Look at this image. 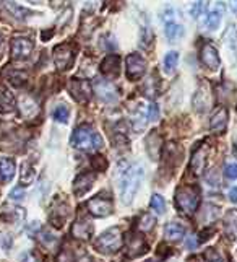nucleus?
<instances>
[{"label": "nucleus", "mask_w": 237, "mask_h": 262, "mask_svg": "<svg viewBox=\"0 0 237 262\" xmlns=\"http://www.w3.org/2000/svg\"><path fill=\"white\" fill-rule=\"evenodd\" d=\"M145 176V168L143 164H131V166L124 173V176L120 179V200L122 204H131L134 199L137 196V192L140 189V184H142Z\"/></svg>", "instance_id": "obj_1"}, {"label": "nucleus", "mask_w": 237, "mask_h": 262, "mask_svg": "<svg viewBox=\"0 0 237 262\" xmlns=\"http://www.w3.org/2000/svg\"><path fill=\"white\" fill-rule=\"evenodd\" d=\"M72 144L78 150L96 152L102 147V138L91 126H80L72 135Z\"/></svg>", "instance_id": "obj_2"}, {"label": "nucleus", "mask_w": 237, "mask_h": 262, "mask_svg": "<svg viewBox=\"0 0 237 262\" xmlns=\"http://www.w3.org/2000/svg\"><path fill=\"white\" fill-rule=\"evenodd\" d=\"M200 204V190L195 186H182L175 192V205L186 215H194Z\"/></svg>", "instance_id": "obj_3"}, {"label": "nucleus", "mask_w": 237, "mask_h": 262, "mask_svg": "<svg viewBox=\"0 0 237 262\" xmlns=\"http://www.w3.org/2000/svg\"><path fill=\"white\" fill-rule=\"evenodd\" d=\"M94 248L102 254H114L122 248V233L119 228H109L94 240Z\"/></svg>", "instance_id": "obj_4"}, {"label": "nucleus", "mask_w": 237, "mask_h": 262, "mask_svg": "<svg viewBox=\"0 0 237 262\" xmlns=\"http://www.w3.org/2000/svg\"><path fill=\"white\" fill-rule=\"evenodd\" d=\"M213 104V90H212V85L208 82H201L198 85V88L195 91V96H194V108L195 111L198 112H205L212 108Z\"/></svg>", "instance_id": "obj_5"}, {"label": "nucleus", "mask_w": 237, "mask_h": 262, "mask_svg": "<svg viewBox=\"0 0 237 262\" xmlns=\"http://www.w3.org/2000/svg\"><path fill=\"white\" fill-rule=\"evenodd\" d=\"M68 91L70 94L73 96V100L78 101V103H88L93 94V85L88 82V80H78V78H72V80L68 82Z\"/></svg>", "instance_id": "obj_6"}, {"label": "nucleus", "mask_w": 237, "mask_h": 262, "mask_svg": "<svg viewBox=\"0 0 237 262\" xmlns=\"http://www.w3.org/2000/svg\"><path fill=\"white\" fill-rule=\"evenodd\" d=\"M54 62H56V67L59 70H67V68L72 67L73 64V59H75V51L70 44H62V46H57L54 49Z\"/></svg>", "instance_id": "obj_7"}, {"label": "nucleus", "mask_w": 237, "mask_h": 262, "mask_svg": "<svg viewBox=\"0 0 237 262\" xmlns=\"http://www.w3.org/2000/svg\"><path fill=\"white\" fill-rule=\"evenodd\" d=\"M127 77L130 80H140L146 72V62L140 54H130L127 57Z\"/></svg>", "instance_id": "obj_8"}, {"label": "nucleus", "mask_w": 237, "mask_h": 262, "mask_svg": "<svg viewBox=\"0 0 237 262\" xmlns=\"http://www.w3.org/2000/svg\"><path fill=\"white\" fill-rule=\"evenodd\" d=\"M88 210L93 217H98V218H102V217H109L112 213V202L111 199H106L102 196H98V197H93L90 202H88Z\"/></svg>", "instance_id": "obj_9"}, {"label": "nucleus", "mask_w": 237, "mask_h": 262, "mask_svg": "<svg viewBox=\"0 0 237 262\" xmlns=\"http://www.w3.org/2000/svg\"><path fill=\"white\" fill-rule=\"evenodd\" d=\"M33 41L28 38H15L12 41V56L16 60H23V59H28L33 52Z\"/></svg>", "instance_id": "obj_10"}, {"label": "nucleus", "mask_w": 237, "mask_h": 262, "mask_svg": "<svg viewBox=\"0 0 237 262\" xmlns=\"http://www.w3.org/2000/svg\"><path fill=\"white\" fill-rule=\"evenodd\" d=\"M200 60L201 64L205 67L212 68V70H218L219 68V64H221V60H219V54L218 51L213 44H205L200 51Z\"/></svg>", "instance_id": "obj_11"}, {"label": "nucleus", "mask_w": 237, "mask_h": 262, "mask_svg": "<svg viewBox=\"0 0 237 262\" xmlns=\"http://www.w3.org/2000/svg\"><path fill=\"white\" fill-rule=\"evenodd\" d=\"M94 181H96V174L94 173H82L80 176H76V179L73 182L75 196L83 197L85 194H88V192L91 190Z\"/></svg>", "instance_id": "obj_12"}, {"label": "nucleus", "mask_w": 237, "mask_h": 262, "mask_svg": "<svg viewBox=\"0 0 237 262\" xmlns=\"http://www.w3.org/2000/svg\"><path fill=\"white\" fill-rule=\"evenodd\" d=\"M93 91L98 94V98H101L102 101H114L117 98V91L116 88L111 85V82L108 80H96L94 85H93Z\"/></svg>", "instance_id": "obj_13"}, {"label": "nucleus", "mask_w": 237, "mask_h": 262, "mask_svg": "<svg viewBox=\"0 0 237 262\" xmlns=\"http://www.w3.org/2000/svg\"><path fill=\"white\" fill-rule=\"evenodd\" d=\"M0 218L7 223H16L24 218V210L15 205H2L0 207Z\"/></svg>", "instance_id": "obj_14"}, {"label": "nucleus", "mask_w": 237, "mask_h": 262, "mask_svg": "<svg viewBox=\"0 0 237 262\" xmlns=\"http://www.w3.org/2000/svg\"><path fill=\"white\" fill-rule=\"evenodd\" d=\"M127 248H128L127 254L130 257H138V256L145 254V252L148 251V244H146L143 236H140V234H131L130 240H128V246Z\"/></svg>", "instance_id": "obj_15"}, {"label": "nucleus", "mask_w": 237, "mask_h": 262, "mask_svg": "<svg viewBox=\"0 0 237 262\" xmlns=\"http://www.w3.org/2000/svg\"><path fill=\"white\" fill-rule=\"evenodd\" d=\"M206 153H208V147L206 145H201L198 147L194 156L190 160V168L195 174H201L205 170V164H206Z\"/></svg>", "instance_id": "obj_16"}, {"label": "nucleus", "mask_w": 237, "mask_h": 262, "mask_svg": "<svg viewBox=\"0 0 237 262\" xmlns=\"http://www.w3.org/2000/svg\"><path fill=\"white\" fill-rule=\"evenodd\" d=\"M227 126V109L226 108H218L212 119H209V129L216 134H221L223 130H226Z\"/></svg>", "instance_id": "obj_17"}, {"label": "nucleus", "mask_w": 237, "mask_h": 262, "mask_svg": "<svg viewBox=\"0 0 237 262\" xmlns=\"http://www.w3.org/2000/svg\"><path fill=\"white\" fill-rule=\"evenodd\" d=\"M119 67H120V57L116 54H111L101 62V72L108 78H116L119 75Z\"/></svg>", "instance_id": "obj_18"}, {"label": "nucleus", "mask_w": 237, "mask_h": 262, "mask_svg": "<svg viewBox=\"0 0 237 262\" xmlns=\"http://www.w3.org/2000/svg\"><path fill=\"white\" fill-rule=\"evenodd\" d=\"M224 234L227 240H237V210H229L224 215Z\"/></svg>", "instance_id": "obj_19"}, {"label": "nucleus", "mask_w": 237, "mask_h": 262, "mask_svg": "<svg viewBox=\"0 0 237 262\" xmlns=\"http://www.w3.org/2000/svg\"><path fill=\"white\" fill-rule=\"evenodd\" d=\"M186 234V226L180 225L179 222H169L164 226V236L169 241H179Z\"/></svg>", "instance_id": "obj_20"}, {"label": "nucleus", "mask_w": 237, "mask_h": 262, "mask_svg": "<svg viewBox=\"0 0 237 262\" xmlns=\"http://www.w3.org/2000/svg\"><path fill=\"white\" fill-rule=\"evenodd\" d=\"M160 150H161V137L156 132H151L146 137V153L151 160L160 158Z\"/></svg>", "instance_id": "obj_21"}, {"label": "nucleus", "mask_w": 237, "mask_h": 262, "mask_svg": "<svg viewBox=\"0 0 237 262\" xmlns=\"http://www.w3.org/2000/svg\"><path fill=\"white\" fill-rule=\"evenodd\" d=\"M91 233H93V226L86 220H76V223H73L72 226V234L78 240H90Z\"/></svg>", "instance_id": "obj_22"}, {"label": "nucleus", "mask_w": 237, "mask_h": 262, "mask_svg": "<svg viewBox=\"0 0 237 262\" xmlns=\"http://www.w3.org/2000/svg\"><path fill=\"white\" fill-rule=\"evenodd\" d=\"M18 109L24 117H31L38 112V103L31 96H21L18 100Z\"/></svg>", "instance_id": "obj_23"}, {"label": "nucleus", "mask_w": 237, "mask_h": 262, "mask_svg": "<svg viewBox=\"0 0 237 262\" xmlns=\"http://www.w3.org/2000/svg\"><path fill=\"white\" fill-rule=\"evenodd\" d=\"M15 176V163L10 158H0V181L10 182Z\"/></svg>", "instance_id": "obj_24"}, {"label": "nucleus", "mask_w": 237, "mask_h": 262, "mask_svg": "<svg viewBox=\"0 0 237 262\" xmlns=\"http://www.w3.org/2000/svg\"><path fill=\"white\" fill-rule=\"evenodd\" d=\"M4 8L10 15H13L15 18H18V20H24L26 16L31 15L30 10H26V8L20 7L18 4H15V2H12V0H5V2H4Z\"/></svg>", "instance_id": "obj_25"}, {"label": "nucleus", "mask_w": 237, "mask_h": 262, "mask_svg": "<svg viewBox=\"0 0 237 262\" xmlns=\"http://www.w3.org/2000/svg\"><path fill=\"white\" fill-rule=\"evenodd\" d=\"M68 215H70V210H68V207L67 205H59L54 212H52V215H50V222H52V225H57V226H62L64 225V222L68 218Z\"/></svg>", "instance_id": "obj_26"}, {"label": "nucleus", "mask_w": 237, "mask_h": 262, "mask_svg": "<svg viewBox=\"0 0 237 262\" xmlns=\"http://www.w3.org/2000/svg\"><path fill=\"white\" fill-rule=\"evenodd\" d=\"M219 215H221V212H219V207H216L213 204H206L203 210H201V222L212 223V222L216 220Z\"/></svg>", "instance_id": "obj_27"}, {"label": "nucleus", "mask_w": 237, "mask_h": 262, "mask_svg": "<svg viewBox=\"0 0 237 262\" xmlns=\"http://www.w3.org/2000/svg\"><path fill=\"white\" fill-rule=\"evenodd\" d=\"M183 34V28L180 25L174 23V21H169L166 23V38H168L169 41H175L179 39L180 36Z\"/></svg>", "instance_id": "obj_28"}, {"label": "nucleus", "mask_w": 237, "mask_h": 262, "mask_svg": "<svg viewBox=\"0 0 237 262\" xmlns=\"http://www.w3.org/2000/svg\"><path fill=\"white\" fill-rule=\"evenodd\" d=\"M154 223H156L154 217L150 215V213H145V215L140 217L138 228H140V231H142V233H150L154 228Z\"/></svg>", "instance_id": "obj_29"}, {"label": "nucleus", "mask_w": 237, "mask_h": 262, "mask_svg": "<svg viewBox=\"0 0 237 262\" xmlns=\"http://www.w3.org/2000/svg\"><path fill=\"white\" fill-rule=\"evenodd\" d=\"M177 62H179V52L177 51H171L166 54L164 57V68H166V72L171 74L175 70V67H177Z\"/></svg>", "instance_id": "obj_30"}, {"label": "nucleus", "mask_w": 237, "mask_h": 262, "mask_svg": "<svg viewBox=\"0 0 237 262\" xmlns=\"http://www.w3.org/2000/svg\"><path fill=\"white\" fill-rule=\"evenodd\" d=\"M5 77L15 86H21L26 82V74L24 72H20V70H7L5 72Z\"/></svg>", "instance_id": "obj_31"}, {"label": "nucleus", "mask_w": 237, "mask_h": 262, "mask_svg": "<svg viewBox=\"0 0 237 262\" xmlns=\"http://www.w3.org/2000/svg\"><path fill=\"white\" fill-rule=\"evenodd\" d=\"M39 241H41V244H44L46 248H54L56 244L59 243V240H57L56 234H52L49 230H42V231L39 233Z\"/></svg>", "instance_id": "obj_32"}, {"label": "nucleus", "mask_w": 237, "mask_h": 262, "mask_svg": "<svg viewBox=\"0 0 237 262\" xmlns=\"http://www.w3.org/2000/svg\"><path fill=\"white\" fill-rule=\"evenodd\" d=\"M21 170H23V171H21V176H20V179H21L23 184H30V182H33V179H34V174H36V171H34V168L31 166V163L24 161V163H23V168H21Z\"/></svg>", "instance_id": "obj_33"}, {"label": "nucleus", "mask_w": 237, "mask_h": 262, "mask_svg": "<svg viewBox=\"0 0 237 262\" xmlns=\"http://www.w3.org/2000/svg\"><path fill=\"white\" fill-rule=\"evenodd\" d=\"M157 88H160V82H157L156 75H151L150 80L145 82V88L143 91L146 93V96H150V98H153L154 94H157Z\"/></svg>", "instance_id": "obj_34"}, {"label": "nucleus", "mask_w": 237, "mask_h": 262, "mask_svg": "<svg viewBox=\"0 0 237 262\" xmlns=\"http://www.w3.org/2000/svg\"><path fill=\"white\" fill-rule=\"evenodd\" d=\"M219 20H221V13L219 12H209L206 15V20H205V26L208 30H216L219 26Z\"/></svg>", "instance_id": "obj_35"}, {"label": "nucleus", "mask_w": 237, "mask_h": 262, "mask_svg": "<svg viewBox=\"0 0 237 262\" xmlns=\"http://www.w3.org/2000/svg\"><path fill=\"white\" fill-rule=\"evenodd\" d=\"M150 205H151V208H153V210H154L157 215H163L164 210H166V202H164V199H163L161 196H157V194L151 197Z\"/></svg>", "instance_id": "obj_36"}, {"label": "nucleus", "mask_w": 237, "mask_h": 262, "mask_svg": "<svg viewBox=\"0 0 237 262\" xmlns=\"http://www.w3.org/2000/svg\"><path fill=\"white\" fill-rule=\"evenodd\" d=\"M68 108L67 106H57L54 111H52V117H54V121H57V122H67L68 121Z\"/></svg>", "instance_id": "obj_37"}, {"label": "nucleus", "mask_w": 237, "mask_h": 262, "mask_svg": "<svg viewBox=\"0 0 237 262\" xmlns=\"http://www.w3.org/2000/svg\"><path fill=\"white\" fill-rule=\"evenodd\" d=\"M205 260L206 262H224L223 256L219 254L216 249H213V248L206 249V252H205Z\"/></svg>", "instance_id": "obj_38"}, {"label": "nucleus", "mask_w": 237, "mask_h": 262, "mask_svg": "<svg viewBox=\"0 0 237 262\" xmlns=\"http://www.w3.org/2000/svg\"><path fill=\"white\" fill-rule=\"evenodd\" d=\"M56 262H73V254H72V251H70L68 248H64L62 251L59 252V256H57Z\"/></svg>", "instance_id": "obj_39"}, {"label": "nucleus", "mask_w": 237, "mask_h": 262, "mask_svg": "<svg viewBox=\"0 0 237 262\" xmlns=\"http://www.w3.org/2000/svg\"><path fill=\"white\" fill-rule=\"evenodd\" d=\"M224 174H226V178H227V179L235 181V179H237V163H229V164H226Z\"/></svg>", "instance_id": "obj_40"}, {"label": "nucleus", "mask_w": 237, "mask_h": 262, "mask_svg": "<svg viewBox=\"0 0 237 262\" xmlns=\"http://www.w3.org/2000/svg\"><path fill=\"white\" fill-rule=\"evenodd\" d=\"M205 7H206V0H198V2L194 5V8H192V16H194V18H198V16L203 13Z\"/></svg>", "instance_id": "obj_41"}, {"label": "nucleus", "mask_w": 237, "mask_h": 262, "mask_svg": "<svg viewBox=\"0 0 237 262\" xmlns=\"http://www.w3.org/2000/svg\"><path fill=\"white\" fill-rule=\"evenodd\" d=\"M91 163H93V168L96 171H102V170H106V166H108V161L104 160L102 156H94V158L91 160Z\"/></svg>", "instance_id": "obj_42"}, {"label": "nucleus", "mask_w": 237, "mask_h": 262, "mask_svg": "<svg viewBox=\"0 0 237 262\" xmlns=\"http://www.w3.org/2000/svg\"><path fill=\"white\" fill-rule=\"evenodd\" d=\"M148 117H150V121H157V117H160V106H157L156 103H151L150 108H148Z\"/></svg>", "instance_id": "obj_43"}, {"label": "nucleus", "mask_w": 237, "mask_h": 262, "mask_svg": "<svg viewBox=\"0 0 237 262\" xmlns=\"http://www.w3.org/2000/svg\"><path fill=\"white\" fill-rule=\"evenodd\" d=\"M12 244V236L8 233H0V246L4 249H8Z\"/></svg>", "instance_id": "obj_44"}, {"label": "nucleus", "mask_w": 237, "mask_h": 262, "mask_svg": "<svg viewBox=\"0 0 237 262\" xmlns=\"http://www.w3.org/2000/svg\"><path fill=\"white\" fill-rule=\"evenodd\" d=\"M23 197H24L23 187H15V189H12V192H10V199L12 200H21Z\"/></svg>", "instance_id": "obj_45"}, {"label": "nucleus", "mask_w": 237, "mask_h": 262, "mask_svg": "<svg viewBox=\"0 0 237 262\" xmlns=\"http://www.w3.org/2000/svg\"><path fill=\"white\" fill-rule=\"evenodd\" d=\"M186 246L189 249H197V246H198V238L197 236H189L186 240Z\"/></svg>", "instance_id": "obj_46"}, {"label": "nucleus", "mask_w": 237, "mask_h": 262, "mask_svg": "<svg viewBox=\"0 0 237 262\" xmlns=\"http://www.w3.org/2000/svg\"><path fill=\"white\" fill-rule=\"evenodd\" d=\"M229 200L234 204H237V186H234L231 190H229Z\"/></svg>", "instance_id": "obj_47"}, {"label": "nucleus", "mask_w": 237, "mask_h": 262, "mask_svg": "<svg viewBox=\"0 0 237 262\" xmlns=\"http://www.w3.org/2000/svg\"><path fill=\"white\" fill-rule=\"evenodd\" d=\"M78 262H93V259L90 257V256H83V257H80V260H78Z\"/></svg>", "instance_id": "obj_48"}, {"label": "nucleus", "mask_w": 237, "mask_h": 262, "mask_svg": "<svg viewBox=\"0 0 237 262\" xmlns=\"http://www.w3.org/2000/svg\"><path fill=\"white\" fill-rule=\"evenodd\" d=\"M231 8H232V12L237 13V0H231Z\"/></svg>", "instance_id": "obj_49"}, {"label": "nucleus", "mask_w": 237, "mask_h": 262, "mask_svg": "<svg viewBox=\"0 0 237 262\" xmlns=\"http://www.w3.org/2000/svg\"><path fill=\"white\" fill-rule=\"evenodd\" d=\"M234 150L237 152V137L234 138Z\"/></svg>", "instance_id": "obj_50"}, {"label": "nucleus", "mask_w": 237, "mask_h": 262, "mask_svg": "<svg viewBox=\"0 0 237 262\" xmlns=\"http://www.w3.org/2000/svg\"><path fill=\"white\" fill-rule=\"evenodd\" d=\"M31 2H34V4H38V0H31Z\"/></svg>", "instance_id": "obj_51"}, {"label": "nucleus", "mask_w": 237, "mask_h": 262, "mask_svg": "<svg viewBox=\"0 0 237 262\" xmlns=\"http://www.w3.org/2000/svg\"><path fill=\"white\" fill-rule=\"evenodd\" d=\"M0 44H2V36H0Z\"/></svg>", "instance_id": "obj_52"}]
</instances>
